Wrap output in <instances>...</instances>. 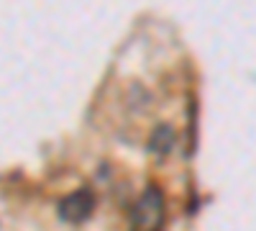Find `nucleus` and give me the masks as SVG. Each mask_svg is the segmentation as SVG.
Instances as JSON below:
<instances>
[{
	"label": "nucleus",
	"mask_w": 256,
	"mask_h": 231,
	"mask_svg": "<svg viewBox=\"0 0 256 231\" xmlns=\"http://www.w3.org/2000/svg\"><path fill=\"white\" fill-rule=\"evenodd\" d=\"M164 216H166L164 195L156 185H152L136 200L134 213H131V226H134V231H162Z\"/></svg>",
	"instance_id": "f257e3e1"
},
{
	"label": "nucleus",
	"mask_w": 256,
	"mask_h": 231,
	"mask_svg": "<svg viewBox=\"0 0 256 231\" xmlns=\"http://www.w3.org/2000/svg\"><path fill=\"white\" fill-rule=\"evenodd\" d=\"M95 211V198L90 190H74L67 198H62L59 203V216L70 223H80L84 218H90Z\"/></svg>",
	"instance_id": "f03ea898"
},
{
	"label": "nucleus",
	"mask_w": 256,
	"mask_h": 231,
	"mask_svg": "<svg viewBox=\"0 0 256 231\" xmlns=\"http://www.w3.org/2000/svg\"><path fill=\"white\" fill-rule=\"evenodd\" d=\"M172 144H174V131L169 129V126H159V129L154 131V136H152V146L159 154H164V152L172 149Z\"/></svg>",
	"instance_id": "7ed1b4c3"
}]
</instances>
